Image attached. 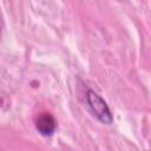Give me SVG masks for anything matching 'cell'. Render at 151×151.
<instances>
[{"label":"cell","mask_w":151,"mask_h":151,"mask_svg":"<svg viewBox=\"0 0 151 151\" xmlns=\"http://www.w3.org/2000/svg\"><path fill=\"white\" fill-rule=\"evenodd\" d=\"M86 103L88 109L91 110L92 114L103 124H112L113 123V116L107 106L106 101L94 91L88 90L86 92Z\"/></svg>","instance_id":"cell-1"},{"label":"cell","mask_w":151,"mask_h":151,"mask_svg":"<svg viewBox=\"0 0 151 151\" xmlns=\"http://www.w3.org/2000/svg\"><path fill=\"white\" fill-rule=\"evenodd\" d=\"M34 124H35V129L38 130V132L45 137L52 136L57 129V120L48 112H44L39 114Z\"/></svg>","instance_id":"cell-2"}]
</instances>
